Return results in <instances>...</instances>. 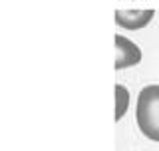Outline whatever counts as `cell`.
Instances as JSON below:
<instances>
[{
  "mask_svg": "<svg viewBox=\"0 0 159 151\" xmlns=\"http://www.w3.org/2000/svg\"><path fill=\"white\" fill-rule=\"evenodd\" d=\"M135 119L147 139L159 141V85H147L139 92Z\"/></svg>",
  "mask_w": 159,
  "mask_h": 151,
  "instance_id": "1",
  "label": "cell"
},
{
  "mask_svg": "<svg viewBox=\"0 0 159 151\" xmlns=\"http://www.w3.org/2000/svg\"><path fill=\"white\" fill-rule=\"evenodd\" d=\"M116 70L131 68L141 62V50L125 36H116Z\"/></svg>",
  "mask_w": 159,
  "mask_h": 151,
  "instance_id": "2",
  "label": "cell"
},
{
  "mask_svg": "<svg viewBox=\"0 0 159 151\" xmlns=\"http://www.w3.org/2000/svg\"><path fill=\"white\" fill-rule=\"evenodd\" d=\"M155 16L153 10H116V22L117 26L125 30H141L145 28L151 18Z\"/></svg>",
  "mask_w": 159,
  "mask_h": 151,
  "instance_id": "3",
  "label": "cell"
},
{
  "mask_svg": "<svg viewBox=\"0 0 159 151\" xmlns=\"http://www.w3.org/2000/svg\"><path fill=\"white\" fill-rule=\"evenodd\" d=\"M127 108H129V92H127V88L117 84L116 85V121H119L125 115Z\"/></svg>",
  "mask_w": 159,
  "mask_h": 151,
  "instance_id": "4",
  "label": "cell"
}]
</instances>
